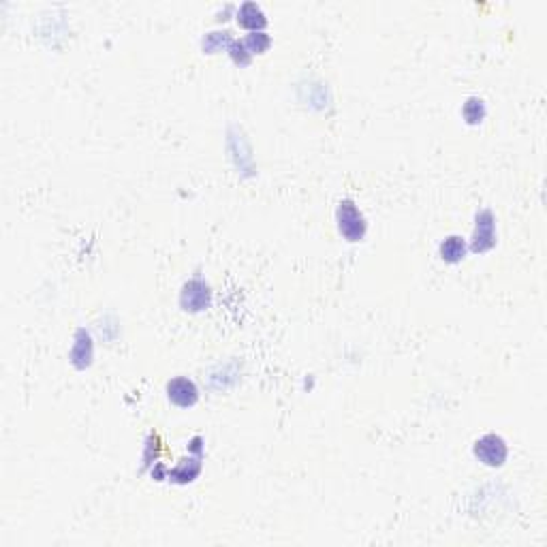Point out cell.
<instances>
[{
  "label": "cell",
  "instance_id": "1",
  "mask_svg": "<svg viewBox=\"0 0 547 547\" xmlns=\"http://www.w3.org/2000/svg\"><path fill=\"white\" fill-rule=\"evenodd\" d=\"M338 220H340V231L344 237H349L351 242L359 239L366 231V225H363V216L361 212L355 208L353 201H342L340 208H338Z\"/></svg>",
  "mask_w": 547,
  "mask_h": 547
},
{
  "label": "cell",
  "instance_id": "5",
  "mask_svg": "<svg viewBox=\"0 0 547 547\" xmlns=\"http://www.w3.org/2000/svg\"><path fill=\"white\" fill-rule=\"evenodd\" d=\"M443 259L447 261H458L460 256H464V242L460 237H449L445 239V244L441 246Z\"/></svg>",
  "mask_w": 547,
  "mask_h": 547
},
{
  "label": "cell",
  "instance_id": "4",
  "mask_svg": "<svg viewBox=\"0 0 547 547\" xmlns=\"http://www.w3.org/2000/svg\"><path fill=\"white\" fill-rule=\"evenodd\" d=\"M237 22L244 28H261L265 24V16H263V11L254 3H246L237 11Z\"/></svg>",
  "mask_w": 547,
  "mask_h": 547
},
{
  "label": "cell",
  "instance_id": "2",
  "mask_svg": "<svg viewBox=\"0 0 547 547\" xmlns=\"http://www.w3.org/2000/svg\"><path fill=\"white\" fill-rule=\"evenodd\" d=\"M475 453L490 466H500L504 460H507V445L500 436L496 434H487L483 436L477 447H475Z\"/></svg>",
  "mask_w": 547,
  "mask_h": 547
},
{
  "label": "cell",
  "instance_id": "6",
  "mask_svg": "<svg viewBox=\"0 0 547 547\" xmlns=\"http://www.w3.org/2000/svg\"><path fill=\"white\" fill-rule=\"evenodd\" d=\"M246 45H250L252 52H263L267 45H269V39L265 33H252L248 39H246Z\"/></svg>",
  "mask_w": 547,
  "mask_h": 547
},
{
  "label": "cell",
  "instance_id": "3",
  "mask_svg": "<svg viewBox=\"0 0 547 547\" xmlns=\"http://www.w3.org/2000/svg\"><path fill=\"white\" fill-rule=\"evenodd\" d=\"M167 391H169V400L176 402L178 406H193L197 402V387L186 376L174 378L167 385Z\"/></svg>",
  "mask_w": 547,
  "mask_h": 547
}]
</instances>
